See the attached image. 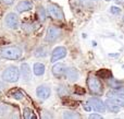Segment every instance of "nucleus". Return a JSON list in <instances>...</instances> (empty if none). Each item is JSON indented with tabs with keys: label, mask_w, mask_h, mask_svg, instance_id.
Instances as JSON below:
<instances>
[{
	"label": "nucleus",
	"mask_w": 124,
	"mask_h": 119,
	"mask_svg": "<svg viewBox=\"0 0 124 119\" xmlns=\"http://www.w3.org/2000/svg\"><path fill=\"white\" fill-rule=\"evenodd\" d=\"M0 55L8 60H19L23 55V50L19 46H7L0 50Z\"/></svg>",
	"instance_id": "nucleus-1"
},
{
	"label": "nucleus",
	"mask_w": 124,
	"mask_h": 119,
	"mask_svg": "<svg viewBox=\"0 0 124 119\" xmlns=\"http://www.w3.org/2000/svg\"><path fill=\"white\" fill-rule=\"evenodd\" d=\"M1 78L3 81L8 83H15L20 79V69L16 66H10L8 67L1 74Z\"/></svg>",
	"instance_id": "nucleus-2"
},
{
	"label": "nucleus",
	"mask_w": 124,
	"mask_h": 119,
	"mask_svg": "<svg viewBox=\"0 0 124 119\" xmlns=\"http://www.w3.org/2000/svg\"><path fill=\"white\" fill-rule=\"evenodd\" d=\"M87 85H88V89H89L92 94L99 95V94L102 93V85H101L100 81L97 78H95V76H89V78H88Z\"/></svg>",
	"instance_id": "nucleus-3"
},
{
	"label": "nucleus",
	"mask_w": 124,
	"mask_h": 119,
	"mask_svg": "<svg viewBox=\"0 0 124 119\" xmlns=\"http://www.w3.org/2000/svg\"><path fill=\"white\" fill-rule=\"evenodd\" d=\"M4 24L7 25L8 28L11 30H15V28L19 27L20 24V20H19V15L14 12H10L6 15L4 17Z\"/></svg>",
	"instance_id": "nucleus-4"
},
{
	"label": "nucleus",
	"mask_w": 124,
	"mask_h": 119,
	"mask_svg": "<svg viewBox=\"0 0 124 119\" xmlns=\"http://www.w3.org/2000/svg\"><path fill=\"white\" fill-rule=\"evenodd\" d=\"M87 104L92 107V109L98 111V113H105L106 111V104L102 102V101H100L99 98H97V97L88 98Z\"/></svg>",
	"instance_id": "nucleus-5"
},
{
	"label": "nucleus",
	"mask_w": 124,
	"mask_h": 119,
	"mask_svg": "<svg viewBox=\"0 0 124 119\" xmlns=\"http://www.w3.org/2000/svg\"><path fill=\"white\" fill-rule=\"evenodd\" d=\"M60 34H61V32L58 27H56V26H50V27H48L47 33H46L45 41L47 42V43H54V42H56L57 39L60 37Z\"/></svg>",
	"instance_id": "nucleus-6"
},
{
	"label": "nucleus",
	"mask_w": 124,
	"mask_h": 119,
	"mask_svg": "<svg viewBox=\"0 0 124 119\" xmlns=\"http://www.w3.org/2000/svg\"><path fill=\"white\" fill-rule=\"evenodd\" d=\"M48 12L49 14L51 15L54 19L57 20H63L64 14H63V11L61 10V8L59 6L54 3H49L48 4Z\"/></svg>",
	"instance_id": "nucleus-7"
},
{
	"label": "nucleus",
	"mask_w": 124,
	"mask_h": 119,
	"mask_svg": "<svg viewBox=\"0 0 124 119\" xmlns=\"http://www.w3.org/2000/svg\"><path fill=\"white\" fill-rule=\"evenodd\" d=\"M66 56V48L62 47V46H59V47H56L54 50H52L51 54V62H56V61L60 60V59L64 58Z\"/></svg>",
	"instance_id": "nucleus-8"
},
{
	"label": "nucleus",
	"mask_w": 124,
	"mask_h": 119,
	"mask_svg": "<svg viewBox=\"0 0 124 119\" xmlns=\"http://www.w3.org/2000/svg\"><path fill=\"white\" fill-rule=\"evenodd\" d=\"M20 74H21L22 80L25 81V82H28L32 79V71H31V67L28 63H22L21 67H20Z\"/></svg>",
	"instance_id": "nucleus-9"
},
{
	"label": "nucleus",
	"mask_w": 124,
	"mask_h": 119,
	"mask_svg": "<svg viewBox=\"0 0 124 119\" xmlns=\"http://www.w3.org/2000/svg\"><path fill=\"white\" fill-rule=\"evenodd\" d=\"M36 95L40 100H47L51 95V90H50V87L46 86V85H40L36 89Z\"/></svg>",
	"instance_id": "nucleus-10"
},
{
	"label": "nucleus",
	"mask_w": 124,
	"mask_h": 119,
	"mask_svg": "<svg viewBox=\"0 0 124 119\" xmlns=\"http://www.w3.org/2000/svg\"><path fill=\"white\" fill-rule=\"evenodd\" d=\"M68 68L65 67V65L63 63H56V65L52 67V73H54V76L57 78H61L65 74V71Z\"/></svg>",
	"instance_id": "nucleus-11"
},
{
	"label": "nucleus",
	"mask_w": 124,
	"mask_h": 119,
	"mask_svg": "<svg viewBox=\"0 0 124 119\" xmlns=\"http://www.w3.org/2000/svg\"><path fill=\"white\" fill-rule=\"evenodd\" d=\"M33 9V3L31 1H27V0H23V1H20L19 3L16 4V11L20 13L26 12V11H30Z\"/></svg>",
	"instance_id": "nucleus-12"
},
{
	"label": "nucleus",
	"mask_w": 124,
	"mask_h": 119,
	"mask_svg": "<svg viewBox=\"0 0 124 119\" xmlns=\"http://www.w3.org/2000/svg\"><path fill=\"white\" fill-rule=\"evenodd\" d=\"M105 104H106V107H107L111 113H118V111H120V109L122 108V107L119 106L113 100H111V98H109V97H108V100L105 102Z\"/></svg>",
	"instance_id": "nucleus-13"
},
{
	"label": "nucleus",
	"mask_w": 124,
	"mask_h": 119,
	"mask_svg": "<svg viewBox=\"0 0 124 119\" xmlns=\"http://www.w3.org/2000/svg\"><path fill=\"white\" fill-rule=\"evenodd\" d=\"M78 71H77L75 68H69V69H66L65 71V76L68 78L69 81H71V82H74V81H76L77 79H78Z\"/></svg>",
	"instance_id": "nucleus-14"
},
{
	"label": "nucleus",
	"mask_w": 124,
	"mask_h": 119,
	"mask_svg": "<svg viewBox=\"0 0 124 119\" xmlns=\"http://www.w3.org/2000/svg\"><path fill=\"white\" fill-rule=\"evenodd\" d=\"M33 71H34L35 76H43L45 73V65L41 62H36L34 63V67H33Z\"/></svg>",
	"instance_id": "nucleus-15"
},
{
	"label": "nucleus",
	"mask_w": 124,
	"mask_h": 119,
	"mask_svg": "<svg viewBox=\"0 0 124 119\" xmlns=\"http://www.w3.org/2000/svg\"><path fill=\"white\" fill-rule=\"evenodd\" d=\"M34 55L37 58H44V57H46L48 55V48L46 46H39L38 48L35 49Z\"/></svg>",
	"instance_id": "nucleus-16"
},
{
	"label": "nucleus",
	"mask_w": 124,
	"mask_h": 119,
	"mask_svg": "<svg viewBox=\"0 0 124 119\" xmlns=\"http://www.w3.org/2000/svg\"><path fill=\"white\" fill-rule=\"evenodd\" d=\"M97 76H99V78H102V79H110L112 78V73L111 71H110L109 69H100L97 71L96 73Z\"/></svg>",
	"instance_id": "nucleus-17"
},
{
	"label": "nucleus",
	"mask_w": 124,
	"mask_h": 119,
	"mask_svg": "<svg viewBox=\"0 0 124 119\" xmlns=\"http://www.w3.org/2000/svg\"><path fill=\"white\" fill-rule=\"evenodd\" d=\"M62 116H63V118H65V119H76V118H81V115H79V114L74 113V111H69V110L63 111Z\"/></svg>",
	"instance_id": "nucleus-18"
},
{
	"label": "nucleus",
	"mask_w": 124,
	"mask_h": 119,
	"mask_svg": "<svg viewBox=\"0 0 124 119\" xmlns=\"http://www.w3.org/2000/svg\"><path fill=\"white\" fill-rule=\"evenodd\" d=\"M37 15H38L39 20H40L41 22L45 21V19H46V10H45V8L39 7V8L37 9Z\"/></svg>",
	"instance_id": "nucleus-19"
},
{
	"label": "nucleus",
	"mask_w": 124,
	"mask_h": 119,
	"mask_svg": "<svg viewBox=\"0 0 124 119\" xmlns=\"http://www.w3.org/2000/svg\"><path fill=\"white\" fill-rule=\"evenodd\" d=\"M23 115H24V118H25V119H35V118H36V116L33 114V110H32V109H30V108H25V109H24Z\"/></svg>",
	"instance_id": "nucleus-20"
},
{
	"label": "nucleus",
	"mask_w": 124,
	"mask_h": 119,
	"mask_svg": "<svg viewBox=\"0 0 124 119\" xmlns=\"http://www.w3.org/2000/svg\"><path fill=\"white\" fill-rule=\"evenodd\" d=\"M10 113V108L7 105H0V117H6Z\"/></svg>",
	"instance_id": "nucleus-21"
},
{
	"label": "nucleus",
	"mask_w": 124,
	"mask_h": 119,
	"mask_svg": "<svg viewBox=\"0 0 124 119\" xmlns=\"http://www.w3.org/2000/svg\"><path fill=\"white\" fill-rule=\"evenodd\" d=\"M58 93H59V95L64 96V95H68L69 91H68V89H66L65 86H63V85H60V86H59V89H58Z\"/></svg>",
	"instance_id": "nucleus-22"
},
{
	"label": "nucleus",
	"mask_w": 124,
	"mask_h": 119,
	"mask_svg": "<svg viewBox=\"0 0 124 119\" xmlns=\"http://www.w3.org/2000/svg\"><path fill=\"white\" fill-rule=\"evenodd\" d=\"M12 96H13V98H15V100H22V98L24 97V95H23V93H22L21 91H16V92H14V93L12 94Z\"/></svg>",
	"instance_id": "nucleus-23"
},
{
	"label": "nucleus",
	"mask_w": 124,
	"mask_h": 119,
	"mask_svg": "<svg viewBox=\"0 0 124 119\" xmlns=\"http://www.w3.org/2000/svg\"><path fill=\"white\" fill-rule=\"evenodd\" d=\"M109 84L111 85L112 87H116V89H120V87H122V86H121V83L116 82V80H110L109 81Z\"/></svg>",
	"instance_id": "nucleus-24"
},
{
	"label": "nucleus",
	"mask_w": 124,
	"mask_h": 119,
	"mask_svg": "<svg viewBox=\"0 0 124 119\" xmlns=\"http://www.w3.org/2000/svg\"><path fill=\"white\" fill-rule=\"evenodd\" d=\"M110 12H111L112 14H118V13L121 12V9L118 8V7H111V9H110Z\"/></svg>",
	"instance_id": "nucleus-25"
},
{
	"label": "nucleus",
	"mask_w": 124,
	"mask_h": 119,
	"mask_svg": "<svg viewBox=\"0 0 124 119\" xmlns=\"http://www.w3.org/2000/svg\"><path fill=\"white\" fill-rule=\"evenodd\" d=\"M89 118L90 119H101V118H102V116L97 115V114H92V115L89 116Z\"/></svg>",
	"instance_id": "nucleus-26"
},
{
	"label": "nucleus",
	"mask_w": 124,
	"mask_h": 119,
	"mask_svg": "<svg viewBox=\"0 0 124 119\" xmlns=\"http://www.w3.org/2000/svg\"><path fill=\"white\" fill-rule=\"evenodd\" d=\"M2 2H3L4 4H8V6H10V4H12L13 2H14V0H1Z\"/></svg>",
	"instance_id": "nucleus-27"
},
{
	"label": "nucleus",
	"mask_w": 124,
	"mask_h": 119,
	"mask_svg": "<svg viewBox=\"0 0 124 119\" xmlns=\"http://www.w3.org/2000/svg\"><path fill=\"white\" fill-rule=\"evenodd\" d=\"M118 3H124V0H116Z\"/></svg>",
	"instance_id": "nucleus-28"
},
{
	"label": "nucleus",
	"mask_w": 124,
	"mask_h": 119,
	"mask_svg": "<svg viewBox=\"0 0 124 119\" xmlns=\"http://www.w3.org/2000/svg\"><path fill=\"white\" fill-rule=\"evenodd\" d=\"M106 1H110V0H106Z\"/></svg>",
	"instance_id": "nucleus-29"
},
{
	"label": "nucleus",
	"mask_w": 124,
	"mask_h": 119,
	"mask_svg": "<svg viewBox=\"0 0 124 119\" xmlns=\"http://www.w3.org/2000/svg\"><path fill=\"white\" fill-rule=\"evenodd\" d=\"M123 22H124V17H123Z\"/></svg>",
	"instance_id": "nucleus-30"
}]
</instances>
